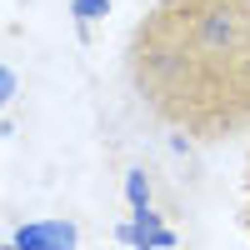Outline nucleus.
<instances>
[{"mask_svg":"<svg viewBox=\"0 0 250 250\" xmlns=\"http://www.w3.org/2000/svg\"><path fill=\"white\" fill-rule=\"evenodd\" d=\"M235 5H245V10H250V0H235Z\"/></svg>","mask_w":250,"mask_h":250,"instance_id":"nucleus-7","label":"nucleus"},{"mask_svg":"<svg viewBox=\"0 0 250 250\" xmlns=\"http://www.w3.org/2000/svg\"><path fill=\"white\" fill-rule=\"evenodd\" d=\"M70 15L75 20H100V15H110V0H70Z\"/></svg>","mask_w":250,"mask_h":250,"instance_id":"nucleus-5","label":"nucleus"},{"mask_svg":"<svg viewBox=\"0 0 250 250\" xmlns=\"http://www.w3.org/2000/svg\"><path fill=\"white\" fill-rule=\"evenodd\" d=\"M10 95H15V75H10L5 65H0V110L10 105Z\"/></svg>","mask_w":250,"mask_h":250,"instance_id":"nucleus-6","label":"nucleus"},{"mask_svg":"<svg viewBox=\"0 0 250 250\" xmlns=\"http://www.w3.org/2000/svg\"><path fill=\"white\" fill-rule=\"evenodd\" d=\"M40 240H75L70 225H40V230H15V245H40Z\"/></svg>","mask_w":250,"mask_h":250,"instance_id":"nucleus-3","label":"nucleus"},{"mask_svg":"<svg viewBox=\"0 0 250 250\" xmlns=\"http://www.w3.org/2000/svg\"><path fill=\"white\" fill-rule=\"evenodd\" d=\"M125 195H130L135 210H140V205H150V185H145V170H130V175H125Z\"/></svg>","mask_w":250,"mask_h":250,"instance_id":"nucleus-4","label":"nucleus"},{"mask_svg":"<svg viewBox=\"0 0 250 250\" xmlns=\"http://www.w3.org/2000/svg\"><path fill=\"white\" fill-rule=\"evenodd\" d=\"M120 240L125 245H175V230H165L150 205H140V210L130 215V225L120 230Z\"/></svg>","mask_w":250,"mask_h":250,"instance_id":"nucleus-2","label":"nucleus"},{"mask_svg":"<svg viewBox=\"0 0 250 250\" xmlns=\"http://www.w3.org/2000/svg\"><path fill=\"white\" fill-rule=\"evenodd\" d=\"M125 85L180 140L250 135V10L235 0H155L125 40Z\"/></svg>","mask_w":250,"mask_h":250,"instance_id":"nucleus-1","label":"nucleus"}]
</instances>
